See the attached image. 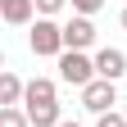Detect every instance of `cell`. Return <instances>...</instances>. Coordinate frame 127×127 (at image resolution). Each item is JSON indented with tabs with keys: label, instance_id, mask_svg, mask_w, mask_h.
Here are the masks:
<instances>
[{
	"label": "cell",
	"instance_id": "cell-1",
	"mask_svg": "<svg viewBox=\"0 0 127 127\" xmlns=\"http://www.w3.org/2000/svg\"><path fill=\"white\" fill-rule=\"evenodd\" d=\"M27 45H32V55H41V59H59V55H64V27H59L55 18H36Z\"/></svg>",
	"mask_w": 127,
	"mask_h": 127
},
{
	"label": "cell",
	"instance_id": "cell-2",
	"mask_svg": "<svg viewBox=\"0 0 127 127\" xmlns=\"http://www.w3.org/2000/svg\"><path fill=\"white\" fill-rule=\"evenodd\" d=\"M59 77H64L68 86L86 91V86L95 82V59H86L82 50H64V55H59Z\"/></svg>",
	"mask_w": 127,
	"mask_h": 127
},
{
	"label": "cell",
	"instance_id": "cell-3",
	"mask_svg": "<svg viewBox=\"0 0 127 127\" xmlns=\"http://www.w3.org/2000/svg\"><path fill=\"white\" fill-rule=\"evenodd\" d=\"M114 104H118V82L95 77V82L82 91V109H91V114H114Z\"/></svg>",
	"mask_w": 127,
	"mask_h": 127
},
{
	"label": "cell",
	"instance_id": "cell-4",
	"mask_svg": "<svg viewBox=\"0 0 127 127\" xmlns=\"http://www.w3.org/2000/svg\"><path fill=\"white\" fill-rule=\"evenodd\" d=\"M91 41H95V23H91V18L77 14L73 23H64V50H86Z\"/></svg>",
	"mask_w": 127,
	"mask_h": 127
},
{
	"label": "cell",
	"instance_id": "cell-5",
	"mask_svg": "<svg viewBox=\"0 0 127 127\" xmlns=\"http://www.w3.org/2000/svg\"><path fill=\"white\" fill-rule=\"evenodd\" d=\"M123 73H127V55H123V50H100V55H95V77L118 82Z\"/></svg>",
	"mask_w": 127,
	"mask_h": 127
},
{
	"label": "cell",
	"instance_id": "cell-6",
	"mask_svg": "<svg viewBox=\"0 0 127 127\" xmlns=\"http://www.w3.org/2000/svg\"><path fill=\"white\" fill-rule=\"evenodd\" d=\"M23 104H27V109H36V104H59V100H55V82H50V77H32Z\"/></svg>",
	"mask_w": 127,
	"mask_h": 127
},
{
	"label": "cell",
	"instance_id": "cell-7",
	"mask_svg": "<svg viewBox=\"0 0 127 127\" xmlns=\"http://www.w3.org/2000/svg\"><path fill=\"white\" fill-rule=\"evenodd\" d=\"M0 14H5V23L23 27V23H32V14H36V0H0Z\"/></svg>",
	"mask_w": 127,
	"mask_h": 127
},
{
	"label": "cell",
	"instance_id": "cell-8",
	"mask_svg": "<svg viewBox=\"0 0 127 127\" xmlns=\"http://www.w3.org/2000/svg\"><path fill=\"white\" fill-rule=\"evenodd\" d=\"M23 95H27V86H23L14 73H5V77H0V109H18V100H23Z\"/></svg>",
	"mask_w": 127,
	"mask_h": 127
},
{
	"label": "cell",
	"instance_id": "cell-9",
	"mask_svg": "<svg viewBox=\"0 0 127 127\" xmlns=\"http://www.w3.org/2000/svg\"><path fill=\"white\" fill-rule=\"evenodd\" d=\"M27 123L32 127H59V104H36V109H27Z\"/></svg>",
	"mask_w": 127,
	"mask_h": 127
},
{
	"label": "cell",
	"instance_id": "cell-10",
	"mask_svg": "<svg viewBox=\"0 0 127 127\" xmlns=\"http://www.w3.org/2000/svg\"><path fill=\"white\" fill-rule=\"evenodd\" d=\"M0 127H32L23 109H0Z\"/></svg>",
	"mask_w": 127,
	"mask_h": 127
},
{
	"label": "cell",
	"instance_id": "cell-11",
	"mask_svg": "<svg viewBox=\"0 0 127 127\" xmlns=\"http://www.w3.org/2000/svg\"><path fill=\"white\" fill-rule=\"evenodd\" d=\"M64 5H68V0H36V14H41V18H50V14H59Z\"/></svg>",
	"mask_w": 127,
	"mask_h": 127
},
{
	"label": "cell",
	"instance_id": "cell-12",
	"mask_svg": "<svg viewBox=\"0 0 127 127\" xmlns=\"http://www.w3.org/2000/svg\"><path fill=\"white\" fill-rule=\"evenodd\" d=\"M73 9L82 14V18H91L95 9H104V0H73Z\"/></svg>",
	"mask_w": 127,
	"mask_h": 127
},
{
	"label": "cell",
	"instance_id": "cell-13",
	"mask_svg": "<svg viewBox=\"0 0 127 127\" xmlns=\"http://www.w3.org/2000/svg\"><path fill=\"white\" fill-rule=\"evenodd\" d=\"M95 127H127V118L114 109V114H100V123H95Z\"/></svg>",
	"mask_w": 127,
	"mask_h": 127
},
{
	"label": "cell",
	"instance_id": "cell-14",
	"mask_svg": "<svg viewBox=\"0 0 127 127\" xmlns=\"http://www.w3.org/2000/svg\"><path fill=\"white\" fill-rule=\"evenodd\" d=\"M59 127H82V123H59Z\"/></svg>",
	"mask_w": 127,
	"mask_h": 127
},
{
	"label": "cell",
	"instance_id": "cell-15",
	"mask_svg": "<svg viewBox=\"0 0 127 127\" xmlns=\"http://www.w3.org/2000/svg\"><path fill=\"white\" fill-rule=\"evenodd\" d=\"M123 27H127V9H123Z\"/></svg>",
	"mask_w": 127,
	"mask_h": 127
}]
</instances>
